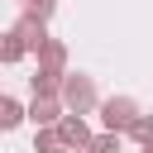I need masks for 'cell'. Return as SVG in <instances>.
Wrapping results in <instances>:
<instances>
[{
  "label": "cell",
  "mask_w": 153,
  "mask_h": 153,
  "mask_svg": "<svg viewBox=\"0 0 153 153\" xmlns=\"http://www.w3.org/2000/svg\"><path fill=\"white\" fill-rule=\"evenodd\" d=\"M19 5H24L19 14H29V19H43V24H48V19H53V10H57V0H19Z\"/></svg>",
  "instance_id": "8fae6325"
},
{
  "label": "cell",
  "mask_w": 153,
  "mask_h": 153,
  "mask_svg": "<svg viewBox=\"0 0 153 153\" xmlns=\"http://www.w3.org/2000/svg\"><path fill=\"white\" fill-rule=\"evenodd\" d=\"M14 33L29 43V53H43V48L53 43V38H48V24H43V19H29V14H19V19H14Z\"/></svg>",
  "instance_id": "277c9868"
},
{
  "label": "cell",
  "mask_w": 153,
  "mask_h": 153,
  "mask_svg": "<svg viewBox=\"0 0 153 153\" xmlns=\"http://www.w3.org/2000/svg\"><path fill=\"white\" fill-rule=\"evenodd\" d=\"M86 153H120V134H96Z\"/></svg>",
  "instance_id": "4fadbf2b"
},
{
  "label": "cell",
  "mask_w": 153,
  "mask_h": 153,
  "mask_svg": "<svg viewBox=\"0 0 153 153\" xmlns=\"http://www.w3.org/2000/svg\"><path fill=\"white\" fill-rule=\"evenodd\" d=\"M19 120H29V110H24L14 96H5V100H0V124H5V129H14Z\"/></svg>",
  "instance_id": "30bf717a"
},
{
  "label": "cell",
  "mask_w": 153,
  "mask_h": 153,
  "mask_svg": "<svg viewBox=\"0 0 153 153\" xmlns=\"http://www.w3.org/2000/svg\"><path fill=\"white\" fill-rule=\"evenodd\" d=\"M24 53H29V43H24V38L10 29V33H5V43H0V62H19Z\"/></svg>",
  "instance_id": "9c48e42d"
},
{
  "label": "cell",
  "mask_w": 153,
  "mask_h": 153,
  "mask_svg": "<svg viewBox=\"0 0 153 153\" xmlns=\"http://www.w3.org/2000/svg\"><path fill=\"white\" fill-rule=\"evenodd\" d=\"M62 105H67V115H86V110H96L100 100H96V81L91 76H81V72H67V81H62V96H57Z\"/></svg>",
  "instance_id": "6da1fadb"
},
{
  "label": "cell",
  "mask_w": 153,
  "mask_h": 153,
  "mask_svg": "<svg viewBox=\"0 0 153 153\" xmlns=\"http://www.w3.org/2000/svg\"><path fill=\"white\" fill-rule=\"evenodd\" d=\"M129 139H139V143H153V115H139V120H134V129H129Z\"/></svg>",
  "instance_id": "7c38bea8"
},
{
  "label": "cell",
  "mask_w": 153,
  "mask_h": 153,
  "mask_svg": "<svg viewBox=\"0 0 153 153\" xmlns=\"http://www.w3.org/2000/svg\"><path fill=\"white\" fill-rule=\"evenodd\" d=\"M57 129H62L67 148H76V153H86V148H91V139H96V134L86 129V115H62V124H57Z\"/></svg>",
  "instance_id": "5b68a950"
},
{
  "label": "cell",
  "mask_w": 153,
  "mask_h": 153,
  "mask_svg": "<svg viewBox=\"0 0 153 153\" xmlns=\"http://www.w3.org/2000/svg\"><path fill=\"white\" fill-rule=\"evenodd\" d=\"M134 120H139V105H134L129 96H110V100H100V124H105V134H129Z\"/></svg>",
  "instance_id": "7a4b0ae2"
},
{
  "label": "cell",
  "mask_w": 153,
  "mask_h": 153,
  "mask_svg": "<svg viewBox=\"0 0 153 153\" xmlns=\"http://www.w3.org/2000/svg\"><path fill=\"white\" fill-rule=\"evenodd\" d=\"M38 67H43V72H67V43L53 38V43L38 53Z\"/></svg>",
  "instance_id": "52a82bcc"
},
{
  "label": "cell",
  "mask_w": 153,
  "mask_h": 153,
  "mask_svg": "<svg viewBox=\"0 0 153 153\" xmlns=\"http://www.w3.org/2000/svg\"><path fill=\"white\" fill-rule=\"evenodd\" d=\"M143 153H153V143H143Z\"/></svg>",
  "instance_id": "5bb4252c"
},
{
  "label": "cell",
  "mask_w": 153,
  "mask_h": 153,
  "mask_svg": "<svg viewBox=\"0 0 153 153\" xmlns=\"http://www.w3.org/2000/svg\"><path fill=\"white\" fill-rule=\"evenodd\" d=\"M62 115H67V105H62L57 96H33V100H29V120H33V129H57Z\"/></svg>",
  "instance_id": "3957f363"
},
{
  "label": "cell",
  "mask_w": 153,
  "mask_h": 153,
  "mask_svg": "<svg viewBox=\"0 0 153 153\" xmlns=\"http://www.w3.org/2000/svg\"><path fill=\"white\" fill-rule=\"evenodd\" d=\"M33 153H67L62 129H38V134H33Z\"/></svg>",
  "instance_id": "ba28073f"
},
{
  "label": "cell",
  "mask_w": 153,
  "mask_h": 153,
  "mask_svg": "<svg viewBox=\"0 0 153 153\" xmlns=\"http://www.w3.org/2000/svg\"><path fill=\"white\" fill-rule=\"evenodd\" d=\"M62 81H67V72H33L29 76V86H33V96H62Z\"/></svg>",
  "instance_id": "8992f818"
}]
</instances>
